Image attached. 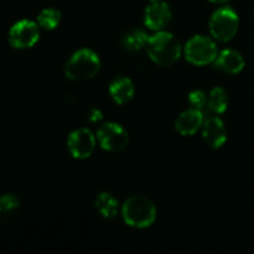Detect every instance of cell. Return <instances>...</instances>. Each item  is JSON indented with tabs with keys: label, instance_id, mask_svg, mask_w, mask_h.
Masks as SVG:
<instances>
[{
	"label": "cell",
	"instance_id": "1",
	"mask_svg": "<svg viewBox=\"0 0 254 254\" xmlns=\"http://www.w3.org/2000/svg\"><path fill=\"white\" fill-rule=\"evenodd\" d=\"M146 50L151 61L161 67L173 66L184 51L180 41L171 32L164 30L149 37Z\"/></svg>",
	"mask_w": 254,
	"mask_h": 254
},
{
	"label": "cell",
	"instance_id": "2",
	"mask_svg": "<svg viewBox=\"0 0 254 254\" xmlns=\"http://www.w3.org/2000/svg\"><path fill=\"white\" fill-rule=\"evenodd\" d=\"M124 222L134 228H148L155 222L156 207L150 198L141 195H134L124 202L122 207Z\"/></svg>",
	"mask_w": 254,
	"mask_h": 254
},
{
	"label": "cell",
	"instance_id": "3",
	"mask_svg": "<svg viewBox=\"0 0 254 254\" xmlns=\"http://www.w3.org/2000/svg\"><path fill=\"white\" fill-rule=\"evenodd\" d=\"M101 69V59L91 49H81L74 52L64 66V74L71 81H87Z\"/></svg>",
	"mask_w": 254,
	"mask_h": 254
},
{
	"label": "cell",
	"instance_id": "4",
	"mask_svg": "<svg viewBox=\"0 0 254 254\" xmlns=\"http://www.w3.org/2000/svg\"><path fill=\"white\" fill-rule=\"evenodd\" d=\"M184 55L193 66H206L216 61L218 50L215 40L203 35H196L186 42Z\"/></svg>",
	"mask_w": 254,
	"mask_h": 254
},
{
	"label": "cell",
	"instance_id": "5",
	"mask_svg": "<svg viewBox=\"0 0 254 254\" xmlns=\"http://www.w3.org/2000/svg\"><path fill=\"white\" fill-rule=\"evenodd\" d=\"M240 27V17L230 6L216 10L210 19V32L217 41L227 42L237 35Z\"/></svg>",
	"mask_w": 254,
	"mask_h": 254
},
{
	"label": "cell",
	"instance_id": "6",
	"mask_svg": "<svg viewBox=\"0 0 254 254\" xmlns=\"http://www.w3.org/2000/svg\"><path fill=\"white\" fill-rule=\"evenodd\" d=\"M97 139L102 149L109 153H121L128 146L129 134L121 124L108 122L99 127Z\"/></svg>",
	"mask_w": 254,
	"mask_h": 254
},
{
	"label": "cell",
	"instance_id": "7",
	"mask_svg": "<svg viewBox=\"0 0 254 254\" xmlns=\"http://www.w3.org/2000/svg\"><path fill=\"white\" fill-rule=\"evenodd\" d=\"M40 39V26L32 20H20L9 30L7 40L10 46L16 50H26L35 46Z\"/></svg>",
	"mask_w": 254,
	"mask_h": 254
},
{
	"label": "cell",
	"instance_id": "8",
	"mask_svg": "<svg viewBox=\"0 0 254 254\" xmlns=\"http://www.w3.org/2000/svg\"><path fill=\"white\" fill-rule=\"evenodd\" d=\"M97 145L96 136L91 130L86 128H79L72 131L67 139V148L74 159L84 160L93 154Z\"/></svg>",
	"mask_w": 254,
	"mask_h": 254
},
{
	"label": "cell",
	"instance_id": "9",
	"mask_svg": "<svg viewBox=\"0 0 254 254\" xmlns=\"http://www.w3.org/2000/svg\"><path fill=\"white\" fill-rule=\"evenodd\" d=\"M171 21V9L165 1L150 2L144 12V24L148 29L161 31Z\"/></svg>",
	"mask_w": 254,
	"mask_h": 254
},
{
	"label": "cell",
	"instance_id": "10",
	"mask_svg": "<svg viewBox=\"0 0 254 254\" xmlns=\"http://www.w3.org/2000/svg\"><path fill=\"white\" fill-rule=\"evenodd\" d=\"M202 139L210 148H221L227 140V129L222 119L218 117L208 118L202 126Z\"/></svg>",
	"mask_w": 254,
	"mask_h": 254
},
{
	"label": "cell",
	"instance_id": "11",
	"mask_svg": "<svg viewBox=\"0 0 254 254\" xmlns=\"http://www.w3.org/2000/svg\"><path fill=\"white\" fill-rule=\"evenodd\" d=\"M203 123L205 121H203L202 112L200 109L190 108L179 116L175 122V128L181 135L190 136L197 133L202 128Z\"/></svg>",
	"mask_w": 254,
	"mask_h": 254
},
{
	"label": "cell",
	"instance_id": "12",
	"mask_svg": "<svg viewBox=\"0 0 254 254\" xmlns=\"http://www.w3.org/2000/svg\"><path fill=\"white\" fill-rule=\"evenodd\" d=\"M217 68L230 74H238L245 68V59L238 51L232 49H226L218 52L215 61Z\"/></svg>",
	"mask_w": 254,
	"mask_h": 254
},
{
	"label": "cell",
	"instance_id": "13",
	"mask_svg": "<svg viewBox=\"0 0 254 254\" xmlns=\"http://www.w3.org/2000/svg\"><path fill=\"white\" fill-rule=\"evenodd\" d=\"M135 88L130 78L124 76H119L114 78L109 84V96L113 99L114 103L126 104L133 99Z\"/></svg>",
	"mask_w": 254,
	"mask_h": 254
},
{
	"label": "cell",
	"instance_id": "14",
	"mask_svg": "<svg viewBox=\"0 0 254 254\" xmlns=\"http://www.w3.org/2000/svg\"><path fill=\"white\" fill-rule=\"evenodd\" d=\"M96 208L102 217L112 220L118 215L119 202L112 193L102 192L96 198Z\"/></svg>",
	"mask_w": 254,
	"mask_h": 254
},
{
	"label": "cell",
	"instance_id": "15",
	"mask_svg": "<svg viewBox=\"0 0 254 254\" xmlns=\"http://www.w3.org/2000/svg\"><path fill=\"white\" fill-rule=\"evenodd\" d=\"M207 106L213 113H225L228 107V93L222 87H215L210 92L207 98Z\"/></svg>",
	"mask_w": 254,
	"mask_h": 254
},
{
	"label": "cell",
	"instance_id": "16",
	"mask_svg": "<svg viewBox=\"0 0 254 254\" xmlns=\"http://www.w3.org/2000/svg\"><path fill=\"white\" fill-rule=\"evenodd\" d=\"M149 36L146 35L145 31L143 30H131L129 31L126 36L123 37V46L126 47V50L131 52L140 51V50L146 49L148 46Z\"/></svg>",
	"mask_w": 254,
	"mask_h": 254
},
{
	"label": "cell",
	"instance_id": "17",
	"mask_svg": "<svg viewBox=\"0 0 254 254\" xmlns=\"http://www.w3.org/2000/svg\"><path fill=\"white\" fill-rule=\"evenodd\" d=\"M61 22V11L55 7H47L44 9L37 15V24L41 29L51 31L55 30Z\"/></svg>",
	"mask_w": 254,
	"mask_h": 254
},
{
	"label": "cell",
	"instance_id": "18",
	"mask_svg": "<svg viewBox=\"0 0 254 254\" xmlns=\"http://www.w3.org/2000/svg\"><path fill=\"white\" fill-rule=\"evenodd\" d=\"M188 99L191 108H196L201 111L202 108H205V106H207V97L200 89H195V91L190 92Z\"/></svg>",
	"mask_w": 254,
	"mask_h": 254
},
{
	"label": "cell",
	"instance_id": "19",
	"mask_svg": "<svg viewBox=\"0 0 254 254\" xmlns=\"http://www.w3.org/2000/svg\"><path fill=\"white\" fill-rule=\"evenodd\" d=\"M0 201H1L2 210L5 211H14L16 210L20 205L19 198L15 195H12V193H5L4 196L0 197Z\"/></svg>",
	"mask_w": 254,
	"mask_h": 254
},
{
	"label": "cell",
	"instance_id": "20",
	"mask_svg": "<svg viewBox=\"0 0 254 254\" xmlns=\"http://www.w3.org/2000/svg\"><path fill=\"white\" fill-rule=\"evenodd\" d=\"M88 118H89V121L94 122V123H96V122H99L102 119L101 111H98V109H92L91 114L88 116Z\"/></svg>",
	"mask_w": 254,
	"mask_h": 254
},
{
	"label": "cell",
	"instance_id": "21",
	"mask_svg": "<svg viewBox=\"0 0 254 254\" xmlns=\"http://www.w3.org/2000/svg\"><path fill=\"white\" fill-rule=\"evenodd\" d=\"M208 1L213 2V4H225V2H227L228 0H208Z\"/></svg>",
	"mask_w": 254,
	"mask_h": 254
},
{
	"label": "cell",
	"instance_id": "22",
	"mask_svg": "<svg viewBox=\"0 0 254 254\" xmlns=\"http://www.w3.org/2000/svg\"><path fill=\"white\" fill-rule=\"evenodd\" d=\"M159 1H164V0H150V2H159Z\"/></svg>",
	"mask_w": 254,
	"mask_h": 254
},
{
	"label": "cell",
	"instance_id": "23",
	"mask_svg": "<svg viewBox=\"0 0 254 254\" xmlns=\"http://www.w3.org/2000/svg\"><path fill=\"white\" fill-rule=\"evenodd\" d=\"M2 210V207H1V201H0V211Z\"/></svg>",
	"mask_w": 254,
	"mask_h": 254
}]
</instances>
